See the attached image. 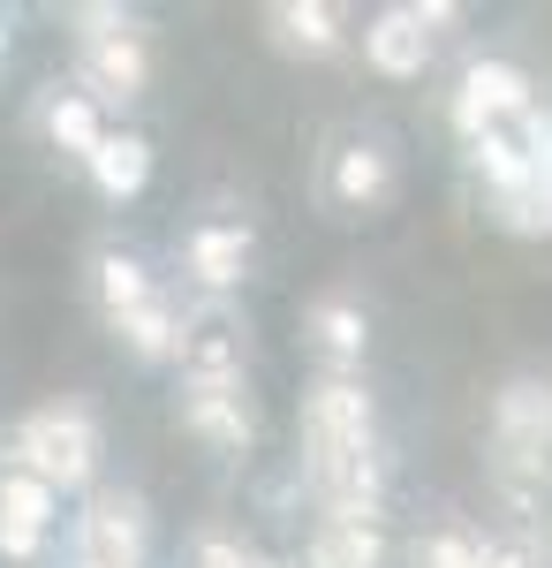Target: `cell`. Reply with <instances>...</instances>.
Instances as JSON below:
<instances>
[{
    "label": "cell",
    "instance_id": "cell-1",
    "mask_svg": "<svg viewBox=\"0 0 552 568\" xmlns=\"http://www.w3.org/2000/svg\"><path fill=\"white\" fill-rule=\"evenodd\" d=\"M31 478H45L53 493H76V485L99 478V417L84 402H53V409H31L16 433L0 439Z\"/></svg>",
    "mask_w": 552,
    "mask_h": 568
},
{
    "label": "cell",
    "instance_id": "cell-2",
    "mask_svg": "<svg viewBox=\"0 0 552 568\" xmlns=\"http://www.w3.org/2000/svg\"><path fill=\"white\" fill-rule=\"evenodd\" d=\"M364 447H379L364 379L326 372L318 387H303V478L326 470V463H340V455H364Z\"/></svg>",
    "mask_w": 552,
    "mask_h": 568
},
{
    "label": "cell",
    "instance_id": "cell-3",
    "mask_svg": "<svg viewBox=\"0 0 552 568\" xmlns=\"http://www.w3.org/2000/svg\"><path fill=\"white\" fill-rule=\"evenodd\" d=\"M462 23V8L454 0H401V8H379L371 23H364V61L379 69V77H425L431 61V39L439 31H454Z\"/></svg>",
    "mask_w": 552,
    "mask_h": 568
},
{
    "label": "cell",
    "instance_id": "cell-4",
    "mask_svg": "<svg viewBox=\"0 0 552 568\" xmlns=\"http://www.w3.org/2000/svg\"><path fill=\"white\" fill-rule=\"evenodd\" d=\"M492 455L500 470H552V387L508 379L492 402Z\"/></svg>",
    "mask_w": 552,
    "mask_h": 568
},
{
    "label": "cell",
    "instance_id": "cell-5",
    "mask_svg": "<svg viewBox=\"0 0 552 568\" xmlns=\"http://www.w3.org/2000/svg\"><path fill=\"white\" fill-rule=\"evenodd\" d=\"M152 554V516L136 493H91V508L76 516V561L84 568H144Z\"/></svg>",
    "mask_w": 552,
    "mask_h": 568
},
{
    "label": "cell",
    "instance_id": "cell-6",
    "mask_svg": "<svg viewBox=\"0 0 552 568\" xmlns=\"http://www.w3.org/2000/svg\"><path fill=\"white\" fill-rule=\"evenodd\" d=\"M174 364H182V387H219V379H243L251 364V334L227 304L182 311V342H174Z\"/></svg>",
    "mask_w": 552,
    "mask_h": 568
},
{
    "label": "cell",
    "instance_id": "cell-7",
    "mask_svg": "<svg viewBox=\"0 0 552 568\" xmlns=\"http://www.w3.org/2000/svg\"><path fill=\"white\" fill-rule=\"evenodd\" d=\"M530 106H538V84L514 61H469L462 91H454V130H462V144H477V136L500 130V122H522Z\"/></svg>",
    "mask_w": 552,
    "mask_h": 568
},
{
    "label": "cell",
    "instance_id": "cell-8",
    "mask_svg": "<svg viewBox=\"0 0 552 568\" xmlns=\"http://www.w3.org/2000/svg\"><path fill=\"white\" fill-rule=\"evenodd\" d=\"M144 84H152V53L136 39V23L129 31H106V39H84V53H76V91H84L99 114L144 99Z\"/></svg>",
    "mask_w": 552,
    "mask_h": 568
},
{
    "label": "cell",
    "instance_id": "cell-9",
    "mask_svg": "<svg viewBox=\"0 0 552 568\" xmlns=\"http://www.w3.org/2000/svg\"><path fill=\"white\" fill-rule=\"evenodd\" d=\"M393 152L386 136H340L326 160V205L334 213H386L393 205Z\"/></svg>",
    "mask_w": 552,
    "mask_h": 568
},
{
    "label": "cell",
    "instance_id": "cell-10",
    "mask_svg": "<svg viewBox=\"0 0 552 568\" xmlns=\"http://www.w3.org/2000/svg\"><path fill=\"white\" fill-rule=\"evenodd\" d=\"M182 433L205 439L213 455H243L257 439V409L243 379H219V387H182Z\"/></svg>",
    "mask_w": 552,
    "mask_h": 568
},
{
    "label": "cell",
    "instance_id": "cell-11",
    "mask_svg": "<svg viewBox=\"0 0 552 568\" xmlns=\"http://www.w3.org/2000/svg\"><path fill=\"white\" fill-rule=\"evenodd\" d=\"M251 227L243 220H205V227H190V243H182V265H190V281L205 288V296H227V288H243V273H251Z\"/></svg>",
    "mask_w": 552,
    "mask_h": 568
},
{
    "label": "cell",
    "instance_id": "cell-12",
    "mask_svg": "<svg viewBox=\"0 0 552 568\" xmlns=\"http://www.w3.org/2000/svg\"><path fill=\"white\" fill-rule=\"evenodd\" d=\"M492 220L508 235H552V114L545 106L530 122V182L508 190V197H492Z\"/></svg>",
    "mask_w": 552,
    "mask_h": 568
},
{
    "label": "cell",
    "instance_id": "cell-13",
    "mask_svg": "<svg viewBox=\"0 0 552 568\" xmlns=\"http://www.w3.org/2000/svg\"><path fill=\"white\" fill-rule=\"evenodd\" d=\"M303 342L348 379L364 364V349H371V318H364V304H348V296H318V304L303 311Z\"/></svg>",
    "mask_w": 552,
    "mask_h": 568
},
{
    "label": "cell",
    "instance_id": "cell-14",
    "mask_svg": "<svg viewBox=\"0 0 552 568\" xmlns=\"http://www.w3.org/2000/svg\"><path fill=\"white\" fill-rule=\"evenodd\" d=\"M265 31H273V45L280 53H303V61H326V53H340V8H326V0H273L265 8Z\"/></svg>",
    "mask_w": 552,
    "mask_h": 568
},
{
    "label": "cell",
    "instance_id": "cell-15",
    "mask_svg": "<svg viewBox=\"0 0 552 568\" xmlns=\"http://www.w3.org/2000/svg\"><path fill=\"white\" fill-rule=\"evenodd\" d=\"M530 122H538V106H530L522 122H500V130H484L469 144V175L484 182L492 197H508V190L530 182Z\"/></svg>",
    "mask_w": 552,
    "mask_h": 568
},
{
    "label": "cell",
    "instance_id": "cell-16",
    "mask_svg": "<svg viewBox=\"0 0 552 568\" xmlns=\"http://www.w3.org/2000/svg\"><path fill=\"white\" fill-rule=\"evenodd\" d=\"M84 175L99 182V197H136V190L152 182V144L136 130H114V122H106V136L91 144V160H84Z\"/></svg>",
    "mask_w": 552,
    "mask_h": 568
},
{
    "label": "cell",
    "instance_id": "cell-17",
    "mask_svg": "<svg viewBox=\"0 0 552 568\" xmlns=\"http://www.w3.org/2000/svg\"><path fill=\"white\" fill-rule=\"evenodd\" d=\"M91 288H99L106 326H114V318H129L136 304H152V296H160V281L144 273V258H136V251H122V243H106V251L91 258Z\"/></svg>",
    "mask_w": 552,
    "mask_h": 568
},
{
    "label": "cell",
    "instance_id": "cell-18",
    "mask_svg": "<svg viewBox=\"0 0 552 568\" xmlns=\"http://www.w3.org/2000/svg\"><path fill=\"white\" fill-rule=\"evenodd\" d=\"M39 130H45V144H53V152L91 160V144L106 136V114H99V106H91L76 84H69V91L53 84V91H45V106H39Z\"/></svg>",
    "mask_w": 552,
    "mask_h": 568
},
{
    "label": "cell",
    "instance_id": "cell-19",
    "mask_svg": "<svg viewBox=\"0 0 552 568\" xmlns=\"http://www.w3.org/2000/svg\"><path fill=\"white\" fill-rule=\"evenodd\" d=\"M386 561V530L379 524H318L303 568H379Z\"/></svg>",
    "mask_w": 552,
    "mask_h": 568
},
{
    "label": "cell",
    "instance_id": "cell-20",
    "mask_svg": "<svg viewBox=\"0 0 552 568\" xmlns=\"http://www.w3.org/2000/svg\"><path fill=\"white\" fill-rule=\"evenodd\" d=\"M114 334L129 342V356H144V364H167L174 342H182V311L167 296H152V304H136L129 318H114Z\"/></svg>",
    "mask_w": 552,
    "mask_h": 568
},
{
    "label": "cell",
    "instance_id": "cell-21",
    "mask_svg": "<svg viewBox=\"0 0 552 568\" xmlns=\"http://www.w3.org/2000/svg\"><path fill=\"white\" fill-rule=\"evenodd\" d=\"M417 568H484V538L462 524H447V530H431L425 546H417Z\"/></svg>",
    "mask_w": 552,
    "mask_h": 568
},
{
    "label": "cell",
    "instance_id": "cell-22",
    "mask_svg": "<svg viewBox=\"0 0 552 568\" xmlns=\"http://www.w3.org/2000/svg\"><path fill=\"white\" fill-rule=\"evenodd\" d=\"M69 23H76V45H84V39H106V31H129V16L114 8V0H91V8H76V16H69Z\"/></svg>",
    "mask_w": 552,
    "mask_h": 568
},
{
    "label": "cell",
    "instance_id": "cell-23",
    "mask_svg": "<svg viewBox=\"0 0 552 568\" xmlns=\"http://www.w3.org/2000/svg\"><path fill=\"white\" fill-rule=\"evenodd\" d=\"M251 568H280V561H265V554H251Z\"/></svg>",
    "mask_w": 552,
    "mask_h": 568
},
{
    "label": "cell",
    "instance_id": "cell-24",
    "mask_svg": "<svg viewBox=\"0 0 552 568\" xmlns=\"http://www.w3.org/2000/svg\"><path fill=\"white\" fill-rule=\"evenodd\" d=\"M0 53H8V23H0Z\"/></svg>",
    "mask_w": 552,
    "mask_h": 568
},
{
    "label": "cell",
    "instance_id": "cell-25",
    "mask_svg": "<svg viewBox=\"0 0 552 568\" xmlns=\"http://www.w3.org/2000/svg\"><path fill=\"white\" fill-rule=\"evenodd\" d=\"M76 568H84V561H76Z\"/></svg>",
    "mask_w": 552,
    "mask_h": 568
}]
</instances>
